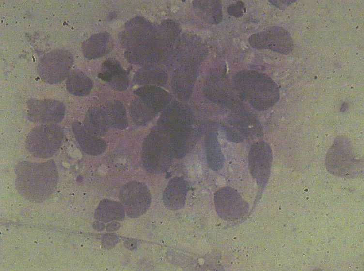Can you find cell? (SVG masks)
I'll use <instances>...</instances> for the list:
<instances>
[{
  "label": "cell",
  "instance_id": "6da1fadb",
  "mask_svg": "<svg viewBox=\"0 0 364 271\" xmlns=\"http://www.w3.org/2000/svg\"><path fill=\"white\" fill-rule=\"evenodd\" d=\"M120 35L121 43L126 49L125 57L130 63L147 66L158 63L157 31L147 20L141 17L132 19Z\"/></svg>",
  "mask_w": 364,
  "mask_h": 271
},
{
  "label": "cell",
  "instance_id": "7a4b0ae2",
  "mask_svg": "<svg viewBox=\"0 0 364 271\" xmlns=\"http://www.w3.org/2000/svg\"><path fill=\"white\" fill-rule=\"evenodd\" d=\"M232 83L238 96L258 111L266 110L279 99L277 84L269 76L253 70L238 72Z\"/></svg>",
  "mask_w": 364,
  "mask_h": 271
},
{
  "label": "cell",
  "instance_id": "3957f363",
  "mask_svg": "<svg viewBox=\"0 0 364 271\" xmlns=\"http://www.w3.org/2000/svg\"><path fill=\"white\" fill-rule=\"evenodd\" d=\"M16 186L23 195L34 200L44 199L55 190L58 172L51 160L36 163L22 162L16 170Z\"/></svg>",
  "mask_w": 364,
  "mask_h": 271
},
{
  "label": "cell",
  "instance_id": "277c9868",
  "mask_svg": "<svg viewBox=\"0 0 364 271\" xmlns=\"http://www.w3.org/2000/svg\"><path fill=\"white\" fill-rule=\"evenodd\" d=\"M159 121L161 129L169 139L174 156H185L192 146L195 137L190 112L181 103L174 101L166 108Z\"/></svg>",
  "mask_w": 364,
  "mask_h": 271
},
{
  "label": "cell",
  "instance_id": "5b68a950",
  "mask_svg": "<svg viewBox=\"0 0 364 271\" xmlns=\"http://www.w3.org/2000/svg\"><path fill=\"white\" fill-rule=\"evenodd\" d=\"M138 96L131 106L132 117L136 123L145 124L151 121L169 104L168 93L156 86L146 85L136 90Z\"/></svg>",
  "mask_w": 364,
  "mask_h": 271
},
{
  "label": "cell",
  "instance_id": "8992f818",
  "mask_svg": "<svg viewBox=\"0 0 364 271\" xmlns=\"http://www.w3.org/2000/svg\"><path fill=\"white\" fill-rule=\"evenodd\" d=\"M64 136L63 128L57 124H40L28 134L26 148L35 157L48 158L58 151L62 144Z\"/></svg>",
  "mask_w": 364,
  "mask_h": 271
},
{
  "label": "cell",
  "instance_id": "52a82bcc",
  "mask_svg": "<svg viewBox=\"0 0 364 271\" xmlns=\"http://www.w3.org/2000/svg\"><path fill=\"white\" fill-rule=\"evenodd\" d=\"M174 157L168 137L161 129L152 132L144 143L142 162L149 172L160 173L170 167Z\"/></svg>",
  "mask_w": 364,
  "mask_h": 271
},
{
  "label": "cell",
  "instance_id": "ba28073f",
  "mask_svg": "<svg viewBox=\"0 0 364 271\" xmlns=\"http://www.w3.org/2000/svg\"><path fill=\"white\" fill-rule=\"evenodd\" d=\"M73 64L72 53L65 49H55L46 54L37 67L38 75L45 82L58 84L67 78Z\"/></svg>",
  "mask_w": 364,
  "mask_h": 271
},
{
  "label": "cell",
  "instance_id": "9c48e42d",
  "mask_svg": "<svg viewBox=\"0 0 364 271\" xmlns=\"http://www.w3.org/2000/svg\"><path fill=\"white\" fill-rule=\"evenodd\" d=\"M250 45L257 49H268L282 54H288L294 48L290 34L284 28L274 26L252 34Z\"/></svg>",
  "mask_w": 364,
  "mask_h": 271
},
{
  "label": "cell",
  "instance_id": "30bf717a",
  "mask_svg": "<svg viewBox=\"0 0 364 271\" xmlns=\"http://www.w3.org/2000/svg\"><path fill=\"white\" fill-rule=\"evenodd\" d=\"M119 198L127 216L138 218L149 208L152 196L147 187L144 184L133 181L123 186L120 191Z\"/></svg>",
  "mask_w": 364,
  "mask_h": 271
},
{
  "label": "cell",
  "instance_id": "8fae6325",
  "mask_svg": "<svg viewBox=\"0 0 364 271\" xmlns=\"http://www.w3.org/2000/svg\"><path fill=\"white\" fill-rule=\"evenodd\" d=\"M232 111L233 114L226 120L225 127L228 140L240 143L260 135V124L252 114L243 107Z\"/></svg>",
  "mask_w": 364,
  "mask_h": 271
},
{
  "label": "cell",
  "instance_id": "7c38bea8",
  "mask_svg": "<svg viewBox=\"0 0 364 271\" xmlns=\"http://www.w3.org/2000/svg\"><path fill=\"white\" fill-rule=\"evenodd\" d=\"M27 112L29 119L33 122L57 124L64 117L65 106L57 100L30 99L27 101Z\"/></svg>",
  "mask_w": 364,
  "mask_h": 271
},
{
  "label": "cell",
  "instance_id": "4fadbf2b",
  "mask_svg": "<svg viewBox=\"0 0 364 271\" xmlns=\"http://www.w3.org/2000/svg\"><path fill=\"white\" fill-rule=\"evenodd\" d=\"M216 212L226 220H235L243 217L248 210L247 203L239 192L230 187L220 189L214 196Z\"/></svg>",
  "mask_w": 364,
  "mask_h": 271
},
{
  "label": "cell",
  "instance_id": "5bb4252c",
  "mask_svg": "<svg viewBox=\"0 0 364 271\" xmlns=\"http://www.w3.org/2000/svg\"><path fill=\"white\" fill-rule=\"evenodd\" d=\"M272 161V152L265 142L259 141L250 147L248 153V166L252 177L260 186L267 183Z\"/></svg>",
  "mask_w": 364,
  "mask_h": 271
},
{
  "label": "cell",
  "instance_id": "9a60e30c",
  "mask_svg": "<svg viewBox=\"0 0 364 271\" xmlns=\"http://www.w3.org/2000/svg\"><path fill=\"white\" fill-rule=\"evenodd\" d=\"M354 152L352 145L344 137L337 138L329 149L326 159L329 166L334 171H343L346 173L350 164L354 163ZM345 173V174H346Z\"/></svg>",
  "mask_w": 364,
  "mask_h": 271
},
{
  "label": "cell",
  "instance_id": "2e32d148",
  "mask_svg": "<svg viewBox=\"0 0 364 271\" xmlns=\"http://www.w3.org/2000/svg\"><path fill=\"white\" fill-rule=\"evenodd\" d=\"M74 137L81 149L90 155H98L104 152L106 148L105 142L89 130L84 124L75 121L72 124Z\"/></svg>",
  "mask_w": 364,
  "mask_h": 271
},
{
  "label": "cell",
  "instance_id": "e0dca14e",
  "mask_svg": "<svg viewBox=\"0 0 364 271\" xmlns=\"http://www.w3.org/2000/svg\"><path fill=\"white\" fill-rule=\"evenodd\" d=\"M188 191L187 182L182 178L175 177L170 180L163 194L165 206L169 210L182 208L185 203Z\"/></svg>",
  "mask_w": 364,
  "mask_h": 271
},
{
  "label": "cell",
  "instance_id": "ac0fdd59",
  "mask_svg": "<svg viewBox=\"0 0 364 271\" xmlns=\"http://www.w3.org/2000/svg\"><path fill=\"white\" fill-rule=\"evenodd\" d=\"M113 47L111 35L107 32H101L85 40L81 48L85 57L95 59L106 55L111 51Z\"/></svg>",
  "mask_w": 364,
  "mask_h": 271
},
{
  "label": "cell",
  "instance_id": "d6986e66",
  "mask_svg": "<svg viewBox=\"0 0 364 271\" xmlns=\"http://www.w3.org/2000/svg\"><path fill=\"white\" fill-rule=\"evenodd\" d=\"M98 76L116 90H125L129 84V79L125 71L114 59H107L103 62Z\"/></svg>",
  "mask_w": 364,
  "mask_h": 271
},
{
  "label": "cell",
  "instance_id": "ffe728a7",
  "mask_svg": "<svg viewBox=\"0 0 364 271\" xmlns=\"http://www.w3.org/2000/svg\"><path fill=\"white\" fill-rule=\"evenodd\" d=\"M83 124L88 130L97 136L104 134L110 127L106 107L90 109L86 112Z\"/></svg>",
  "mask_w": 364,
  "mask_h": 271
},
{
  "label": "cell",
  "instance_id": "44dd1931",
  "mask_svg": "<svg viewBox=\"0 0 364 271\" xmlns=\"http://www.w3.org/2000/svg\"><path fill=\"white\" fill-rule=\"evenodd\" d=\"M205 148L209 167L214 171L221 169L224 165V157L222 152L215 129H209L205 138Z\"/></svg>",
  "mask_w": 364,
  "mask_h": 271
},
{
  "label": "cell",
  "instance_id": "7402d4cb",
  "mask_svg": "<svg viewBox=\"0 0 364 271\" xmlns=\"http://www.w3.org/2000/svg\"><path fill=\"white\" fill-rule=\"evenodd\" d=\"M196 13L204 21L220 23L223 19L222 5L219 0H197L193 2Z\"/></svg>",
  "mask_w": 364,
  "mask_h": 271
},
{
  "label": "cell",
  "instance_id": "603a6c76",
  "mask_svg": "<svg viewBox=\"0 0 364 271\" xmlns=\"http://www.w3.org/2000/svg\"><path fill=\"white\" fill-rule=\"evenodd\" d=\"M66 87L70 94L76 96H83L90 93L93 87V82L83 72L75 70L67 77Z\"/></svg>",
  "mask_w": 364,
  "mask_h": 271
},
{
  "label": "cell",
  "instance_id": "cb8c5ba5",
  "mask_svg": "<svg viewBox=\"0 0 364 271\" xmlns=\"http://www.w3.org/2000/svg\"><path fill=\"white\" fill-rule=\"evenodd\" d=\"M125 215V210L121 202L110 200L102 201L95 212L96 218L104 222L122 220Z\"/></svg>",
  "mask_w": 364,
  "mask_h": 271
},
{
  "label": "cell",
  "instance_id": "d4e9b609",
  "mask_svg": "<svg viewBox=\"0 0 364 271\" xmlns=\"http://www.w3.org/2000/svg\"><path fill=\"white\" fill-rule=\"evenodd\" d=\"M167 79L166 73L163 70L152 66H146L140 69L134 76L136 83L146 85H160L164 84Z\"/></svg>",
  "mask_w": 364,
  "mask_h": 271
},
{
  "label": "cell",
  "instance_id": "484cf974",
  "mask_svg": "<svg viewBox=\"0 0 364 271\" xmlns=\"http://www.w3.org/2000/svg\"><path fill=\"white\" fill-rule=\"evenodd\" d=\"M110 126L118 128H124L127 125L125 110L119 101L112 102L106 106Z\"/></svg>",
  "mask_w": 364,
  "mask_h": 271
},
{
  "label": "cell",
  "instance_id": "4316f807",
  "mask_svg": "<svg viewBox=\"0 0 364 271\" xmlns=\"http://www.w3.org/2000/svg\"><path fill=\"white\" fill-rule=\"evenodd\" d=\"M229 14L236 17L242 16L246 11L244 3L242 1H237L228 8Z\"/></svg>",
  "mask_w": 364,
  "mask_h": 271
}]
</instances>
